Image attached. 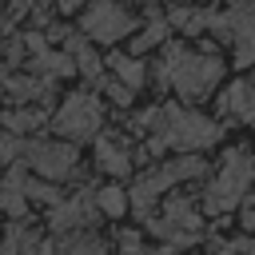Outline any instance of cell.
Listing matches in <instances>:
<instances>
[{
  "label": "cell",
  "mask_w": 255,
  "mask_h": 255,
  "mask_svg": "<svg viewBox=\"0 0 255 255\" xmlns=\"http://www.w3.org/2000/svg\"><path fill=\"white\" fill-rule=\"evenodd\" d=\"M135 131H151V151H203L219 139V124L207 120L203 112L179 108V104H163L151 108L143 116H135Z\"/></svg>",
  "instance_id": "obj_1"
},
{
  "label": "cell",
  "mask_w": 255,
  "mask_h": 255,
  "mask_svg": "<svg viewBox=\"0 0 255 255\" xmlns=\"http://www.w3.org/2000/svg\"><path fill=\"white\" fill-rule=\"evenodd\" d=\"M159 80L167 88H175L183 100H203V96H211L219 88L223 64H219V56L191 52L183 44H163V52H159Z\"/></svg>",
  "instance_id": "obj_2"
},
{
  "label": "cell",
  "mask_w": 255,
  "mask_h": 255,
  "mask_svg": "<svg viewBox=\"0 0 255 255\" xmlns=\"http://www.w3.org/2000/svg\"><path fill=\"white\" fill-rule=\"evenodd\" d=\"M251 183H255V155H251L247 147H231V151L219 159V171H215V179H211L207 191H203L207 215L235 211V207L247 199Z\"/></svg>",
  "instance_id": "obj_3"
},
{
  "label": "cell",
  "mask_w": 255,
  "mask_h": 255,
  "mask_svg": "<svg viewBox=\"0 0 255 255\" xmlns=\"http://www.w3.org/2000/svg\"><path fill=\"white\" fill-rule=\"evenodd\" d=\"M203 159H195V155H183V159H163L159 167H151V171H143L135 183H131V195H128V207H135L139 215H147L151 211V203L167 191V187H175L179 179H195V175H203Z\"/></svg>",
  "instance_id": "obj_4"
},
{
  "label": "cell",
  "mask_w": 255,
  "mask_h": 255,
  "mask_svg": "<svg viewBox=\"0 0 255 255\" xmlns=\"http://www.w3.org/2000/svg\"><path fill=\"white\" fill-rule=\"evenodd\" d=\"M100 124H104V108H100V100H96L92 92H72V96L60 104L56 120H52V128H56L68 143H88V139H96V135H100Z\"/></svg>",
  "instance_id": "obj_5"
},
{
  "label": "cell",
  "mask_w": 255,
  "mask_h": 255,
  "mask_svg": "<svg viewBox=\"0 0 255 255\" xmlns=\"http://www.w3.org/2000/svg\"><path fill=\"white\" fill-rule=\"evenodd\" d=\"M80 28H84L88 44H108L112 48L128 32H135V20H131V12L120 0H88V8L80 16Z\"/></svg>",
  "instance_id": "obj_6"
},
{
  "label": "cell",
  "mask_w": 255,
  "mask_h": 255,
  "mask_svg": "<svg viewBox=\"0 0 255 255\" xmlns=\"http://www.w3.org/2000/svg\"><path fill=\"white\" fill-rule=\"evenodd\" d=\"M76 159H80V151L68 139H32V143H24L20 163H28L40 179L52 183V179H68L76 171Z\"/></svg>",
  "instance_id": "obj_7"
},
{
  "label": "cell",
  "mask_w": 255,
  "mask_h": 255,
  "mask_svg": "<svg viewBox=\"0 0 255 255\" xmlns=\"http://www.w3.org/2000/svg\"><path fill=\"white\" fill-rule=\"evenodd\" d=\"M96 199L92 195H72V199H56L52 203V215H48V223H52V231L56 235H80L84 227H92L96 223Z\"/></svg>",
  "instance_id": "obj_8"
},
{
  "label": "cell",
  "mask_w": 255,
  "mask_h": 255,
  "mask_svg": "<svg viewBox=\"0 0 255 255\" xmlns=\"http://www.w3.org/2000/svg\"><path fill=\"white\" fill-rule=\"evenodd\" d=\"M227 24H231L239 64H255V4H235L227 12Z\"/></svg>",
  "instance_id": "obj_9"
},
{
  "label": "cell",
  "mask_w": 255,
  "mask_h": 255,
  "mask_svg": "<svg viewBox=\"0 0 255 255\" xmlns=\"http://www.w3.org/2000/svg\"><path fill=\"white\" fill-rule=\"evenodd\" d=\"M96 167H100L104 175L120 179V175H131V155H128V147H124L120 139L100 135V139H96Z\"/></svg>",
  "instance_id": "obj_10"
},
{
  "label": "cell",
  "mask_w": 255,
  "mask_h": 255,
  "mask_svg": "<svg viewBox=\"0 0 255 255\" xmlns=\"http://www.w3.org/2000/svg\"><path fill=\"white\" fill-rule=\"evenodd\" d=\"M64 52H68V60L76 64V72H84L88 80H100V76H104V64H100V56L92 52V44H88L84 36H68V40H64Z\"/></svg>",
  "instance_id": "obj_11"
},
{
  "label": "cell",
  "mask_w": 255,
  "mask_h": 255,
  "mask_svg": "<svg viewBox=\"0 0 255 255\" xmlns=\"http://www.w3.org/2000/svg\"><path fill=\"white\" fill-rule=\"evenodd\" d=\"M48 88H52V80L48 76H4V92H8V100H16V104H28V100H40V96H48Z\"/></svg>",
  "instance_id": "obj_12"
},
{
  "label": "cell",
  "mask_w": 255,
  "mask_h": 255,
  "mask_svg": "<svg viewBox=\"0 0 255 255\" xmlns=\"http://www.w3.org/2000/svg\"><path fill=\"white\" fill-rule=\"evenodd\" d=\"M108 64H112V72L120 76V84H124L128 92H139V88H143V80H147V64H143L139 56H112Z\"/></svg>",
  "instance_id": "obj_13"
},
{
  "label": "cell",
  "mask_w": 255,
  "mask_h": 255,
  "mask_svg": "<svg viewBox=\"0 0 255 255\" xmlns=\"http://www.w3.org/2000/svg\"><path fill=\"white\" fill-rule=\"evenodd\" d=\"M24 207H28V195H24V175L20 171H8L4 175V183H0V211H8V215H24Z\"/></svg>",
  "instance_id": "obj_14"
},
{
  "label": "cell",
  "mask_w": 255,
  "mask_h": 255,
  "mask_svg": "<svg viewBox=\"0 0 255 255\" xmlns=\"http://www.w3.org/2000/svg\"><path fill=\"white\" fill-rule=\"evenodd\" d=\"M155 44H167V20H163V16H151V20L135 32V40H131V56H143V52H151Z\"/></svg>",
  "instance_id": "obj_15"
},
{
  "label": "cell",
  "mask_w": 255,
  "mask_h": 255,
  "mask_svg": "<svg viewBox=\"0 0 255 255\" xmlns=\"http://www.w3.org/2000/svg\"><path fill=\"white\" fill-rule=\"evenodd\" d=\"M44 120H48V116H44V108H24V104H16V112H8V116H4V124H8V131H12V135L36 131Z\"/></svg>",
  "instance_id": "obj_16"
},
{
  "label": "cell",
  "mask_w": 255,
  "mask_h": 255,
  "mask_svg": "<svg viewBox=\"0 0 255 255\" xmlns=\"http://www.w3.org/2000/svg\"><path fill=\"white\" fill-rule=\"evenodd\" d=\"M207 20H211L207 8H171V16H167V24L183 28L187 36H199V32L207 28Z\"/></svg>",
  "instance_id": "obj_17"
},
{
  "label": "cell",
  "mask_w": 255,
  "mask_h": 255,
  "mask_svg": "<svg viewBox=\"0 0 255 255\" xmlns=\"http://www.w3.org/2000/svg\"><path fill=\"white\" fill-rule=\"evenodd\" d=\"M92 199H96V211H100V215H112V219H120V215L128 211V195H124V191H120L116 183L100 187V191H96Z\"/></svg>",
  "instance_id": "obj_18"
},
{
  "label": "cell",
  "mask_w": 255,
  "mask_h": 255,
  "mask_svg": "<svg viewBox=\"0 0 255 255\" xmlns=\"http://www.w3.org/2000/svg\"><path fill=\"white\" fill-rule=\"evenodd\" d=\"M64 255H108V243L96 239V235H72Z\"/></svg>",
  "instance_id": "obj_19"
},
{
  "label": "cell",
  "mask_w": 255,
  "mask_h": 255,
  "mask_svg": "<svg viewBox=\"0 0 255 255\" xmlns=\"http://www.w3.org/2000/svg\"><path fill=\"white\" fill-rule=\"evenodd\" d=\"M0 159H4V163H20V159H24V139L12 135V131L0 135Z\"/></svg>",
  "instance_id": "obj_20"
},
{
  "label": "cell",
  "mask_w": 255,
  "mask_h": 255,
  "mask_svg": "<svg viewBox=\"0 0 255 255\" xmlns=\"http://www.w3.org/2000/svg\"><path fill=\"white\" fill-rule=\"evenodd\" d=\"M120 255H143V247H139V231H124V235H120Z\"/></svg>",
  "instance_id": "obj_21"
},
{
  "label": "cell",
  "mask_w": 255,
  "mask_h": 255,
  "mask_svg": "<svg viewBox=\"0 0 255 255\" xmlns=\"http://www.w3.org/2000/svg\"><path fill=\"white\" fill-rule=\"evenodd\" d=\"M219 255H255V243L251 239H235V243L219 247Z\"/></svg>",
  "instance_id": "obj_22"
},
{
  "label": "cell",
  "mask_w": 255,
  "mask_h": 255,
  "mask_svg": "<svg viewBox=\"0 0 255 255\" xmlns=\"http://www.w3.org/2000/svg\"><path fill=\"white\" fill-rule=\"evenodd\" d=\"M4 8H8V16H28V8H32V0H4Z\"/></svg>",
  "instance_id": "obj_23"
},
{
  "label": "cell",
  "mask_w": 255,
  "mask_h": 255,
  "mask_svg": "<svg viewBox=\"0 0 255 255\" xmlns=\"http://www.w3.org/2000/svg\"><path fill=\"white\" fill-rule=\"evenodd\" d=\"M108 96H112L116 104H131V92H128L124 84H108Z\"/></svg>",
  "instance_id": "obj_24"
},
{
  "label": "cell",
  "mask_w": 255,
  "mask_h": 255,
  "mask_svg": "<svg viewBox=\"0 0 255 255\" xmlns=\"http://www.w3.org/2000/svg\"><path fill=\"white\" fill-rule=\"evenodd\" d=\"M0 255H24V251H20V243H16L12 235H8V239L0 243Z\"/></svg>",
  "instance_id": "obj_25"
},
{
  "label": "cell",
  "mask_w": 255,
  "mask_h": 255,
  "mask_svg": "<svg viewBox=\"0 0 255 255\" xmlns=\"http://www.w3.org/2000/svg\"><path fill=\"white\" fill-rule=\"evenodd\" d=\"M56 4H60L64 12H76V8H80V4H88V0H56Z\"/></svg>",
  "instance_id": "obj_26"
},
{
  "label": "cell",
  "mask_w": 255,
  "mask_h": 255,
  "mask_svg": "<svg viewBox=\"0 0 255 255\" xmlns=\"http://www.w3.org/2000/svg\"><path fill=\"white\" fill-rule=\"evenodd\" d=\"M139 4H155V0H139Z\"/></svg>",
  "instance_id": "obj_27"
},
{
  "label": "cell",
  "mask_w": 255,
  "mask_h": 255,
  "mask_svg": "<svg viewBox=\"0 0 255 255\" xmlns=\"http://www.w3.org/2000/svg\"><path fill=\"white\" fill-rule=\"evenodd\" d=\"M239 4H255V0H239Z\"/></svg>",
  "instance_id": "obj_28"
}]
</instances>
